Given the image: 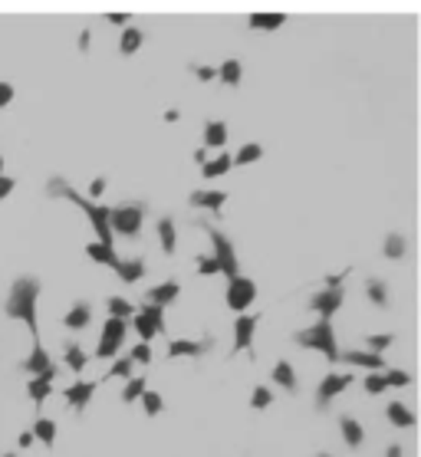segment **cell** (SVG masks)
<instances>
[{"mask_svg":"<svg viewBox=\"0 0 421 457\" xmlns=\"http://www.w3.org/2000/svg\"><path fill=\"white\" fill-rule=\"evenodd\" d=\"M385 457H401V447H399V444H392L389 451H385Z\"/></svg>","mask_w":421,"mask_h":457,"instance_id":"cell-56","label":"cell"},{"mask_svg":"<svg viewBox=\"0 0 421 457\" xmlns=\"http://www.w3.org/2000/svg\"><path fill=\"white\" fill-rule=\"evenodd\" d=\"M139 313H145V316H149V319H151V323H155V326H158V329H162V332H165V309H162V306H151V303H145V306H142V309H139Z\"/></svg>","mask_w":421,"mask_h":457,"instance_id":"cell-42","label":"cell"},{"mask_svg":"<svg viewBox=\"0 0 421 457\" xmlns=\"http://www.w3.org/2000/svg\"><path fill=\"white\" fill-rule=\"evenodd\" d=\"M13 96H17V92H13L11 83H0V109H7L13 102Z\"/></svg>","mask_w":421,"mask_h":457,"instance_id":"cell-48","label":"cell"},{"mask_svg":"<svg viewBox=\"0 0 421 457\" xmlns=\"http://www.w3.org/2000/svg\"><path fill=\"white\" fill-rule=\"evenodd\" d=\"M178 293H181V283L178 280H165V283H158V286H151L149 293H145V300H149L151 306H172L174 300H178Z\"/></svg>","mask_w":421,"mask_h":457,"instance_id":"cell-15","label":"cell"},{"mask_svg":"<svg viewBox=\"0 0 421 457\" xmlns=\"http://www.w3.org/2000/svg\"><path fill=\"white\" fill-rule=\"evenodd\" d=\"M36 444V437H33V431H23L20 437H17V447H20V451H27V447H33Z\"/></svg>","mask_w":421,"mask_h":457,"instance_id":"cell-51","label":"cell"},{"mask_svg":"<svg viewBox=\"0 0 421 457\" xmlns=\"http://www.w3.org/2000/svg\"><path fill=\"white\" fill-rule=\"evenodd\" d=\"M106 309L112 319H125V323H132V316H135V306H132L129 300H122V296H109Z\"/></svg>","mask_w":421,"mask_h":457,"instance_id":"cell-29","label":"cell"},{"mask_svg":"<svg viewBox=\"0 0 421 457\" xmlns=\"http://www.w3.org/2000/svg\"><path fill=\"white\" fill-rule=\"evenodd\" d=\"M195 162L201 164V168H205V164L211 162V158H207V148H198V152H195Z\"/></svg>","mask_w":421,"mask_h":457,"instance_id":"cell-54","label":"cell"},{"mask_svg":"<svg viewBox=\"0 0 421 457\" xmlns=\"http://www.w3.org/2000/svg\"><path fill=\"white\" fill-rule=\"evenodd\" d=\"M132 362H135V365H149V362H151V346H149V342L132 346Z\"/></svg>","mask_w":421,"mask_h":457,"instance_id":"cell-44","label":"cell"},{"mask_svg":"<svg viewBox=\"0 0 421 457\" xmlns=\"http://www.w3.org/2000/svg\"><path fill=\"white\" fill-rule=\"evenodd\" d=\"M142 224H145V204L142 201H125L119 207H109V227L112 234H122V237H139Z\"/></svg>","mask_w":421,"mask_h":457,"instance_id":"cell-4","label":"cell"},{"mask_svg":"<svg viewBox=\"0 0 421 457\" xmlns=\"http://www.w3.org/2000/svg\"><path fill=\"white\" fill-rule=\"evenodd\" d=\"M385 414H389V421L395 428H415V414H411L401 402H389L385 405Z\"/></svg>","mask_w":421,"mask_h":457,"instance_id":"cell-28","label":"cell"},{"mask_svg":"<svg viewBox=\"0 0 421 457\" xmlns=\"http://www.w3.org/2000/svg\"><path fill=\"white\" fill-rule=\"evenodd\" d=\"M188 201H191L195 207H207V211H214L217 214V211L224 207V201H227V191H211V188H207V191H191Z\"/></svg>","mask_w":421,"mask_h":457,"instance_id":"cell-19","label":"cell"},{"mask_svg":"<svg viewBox=\"0 0 421 457\" xmlns=\"http://www.w3.org/2000/svg\"><path fill=\"white\" fill-rule=\"evenodd\" d=\"M385 381H389V388H395V385H408L411 375L408 372H401V369H389L385 372Z\"/></svg>","mask_w":421,"mask_h":457,"instance_id":"cell-46","label":"cell"},{"mask_svg":"<svg viewBox=\"0 0 421 457\" xmlns=\"http://www.w3.org/2000/svg\"><path fill=\"white\" fill-rule=\"evenodd\" d=\"M116 276H119L122 283H139L142 276H145V260H142V257L119 260V267H116Z\"/></svg>","mask_w":421,"mask_h":457,"instance_id":"cell-18","label":"cell"},{"mask_svg":"<svg viewBox=\"0 0 421 457\" xmlns=\"http://www.w3.org/2000/svg\"><path fill=\"white\" fill-rule=\"evenodd\" d=\"M46 195H50V197H66L69 204H76L89 218V224H92V230H96V240H99V244L112 247L116 234H112V227H109V207L106 204H96V201L83 197L73 185H69V181H66V178H60V174H53V178L46 181Z\"/></svg>","mask_w":421,"mask_h":457,"instance_id":"cell-2","label":"cell"},{"mask_svg":"<svg viewBox=\"0 0 421 457\" xmlns=\"http://www.w3.org/2000/svg\"><path fill=\"white\" fill-rule=\"evenodd\" d=\"M20 369L30 375V379H36V375H43V372H50L53 369V359H50V352H46L40 342H33V349H30V356L20 362Z\"/></svg>","mask_w":421,"mask_h":457,"instance_id":"cell-13","label":"cell"},{"mask_svg":"<svg viewBox=\"0 0 421 457\" xmlns=\"http://www.w3.org/2000/svg\"><path fill=\"white\" fill-rule=\"evenodd\" d=\"M230 168H234V158H230V155H217V158H211V162L201 168V174H205V178H221V174H227Z\"/></svg>","mask_w":421,"mask_h":457,"instance_id":"cell-32","label":"cell"},{"mask_svg":"<svg viewBox=\"0 0 421 457\" xmlns=\"http://www.w3.org/2000/svg\"><path fill=\"white\" fill-rule=\"evenodd\" d=\"M158 244L165 253H174V247H178V230H174L172 218H158Z\"/></svg>","mask_w":421,"mask_h":457,"instance_id":"cell-27","label":"cell"},{"mask_svg":"<svg viewBox=\"0 0 421 457\" xmlns=\"http://www.w3.org/2000/svg\"><path fill=\"white\" fill-rule=\"evenodd\" d=\"M89 323H92V306H89L86 300L73 303V309H66V316H63V326H66V329H73V332L86 329Z\"/></svg>","mask_w":421,"mask_h":457,"instance_id":"cell-17","label":"cell"},{"mask_svg":"<svg viewBox=\"0 0 421 457\" xmlns=\"http://www.w3.org/2000/svg\"><path fill=\"white\" fill-rule=\"evenodd\" d=\"M178 119H181V115H178V109H168V112H165V122H178Z\"/></svg>","mask_w":421,"mask_h":457,"instance_id":"cell-55","label":"cell"},{"mask_svg":"<svg viewBox=\"0 0 421 457\" xmlns=\"http://www.w3.org/2000/svg\"><path fill=\"white\" fill-rule=\"evenodd\" d=\"M63 362H66V369L79 375V372H83V369L89 365V356H86V352H83L79 346H76V342H66V349H63Z\"/></svg>","mask_w":421,"mask_h":457,"instance_id":"cell-26","label":"cell"},{"mask_svg":"<svg viewBox=\"0 0 421 457\" xmlns=\"http://www.w3.org/2000/svg\"><path fill=\"white\" fill-rule=\"evenodd\" d=\"M132 356H125V359H116L112 365H109V372H106V379H132Z\"/></svg>","mask_w":421,"mask_h":457,"instance_id":"cell-39","label":"cell"},{"mask_svg":"<svg viewBox=\"0 0 421 457\" xmlns=\"http://www.w3.org/2000/svg\"><path fill=\"white\" fill-rule=\"evenodd\" d=\"M142 408H145V414H149V418H158V414L165 412V398L158 392H151V388H149V392L142 395Z\"/></svg>","mask_w":421,"mask_h":457,"instance_id":"cell-38","label":"cell"},{"mask_svg":"<svg viewBox=\"0 0 421 457\" xmlns=\"http://www.w3.org/2000/svg\"><path fill=\"white\" fill-rule=\"evenodd\" d=\"M191 69H195V76L201 79V83H214V79H217V69H214V66L198 63V66H191Z\"/></svg>","mask_w":421,"mask_h":457,"instance_id":"cell-47","label":"cell"},{"mask_svg":"<svg viewBox=\"0 0 421 457\" xmlns=\"http://www.w3.org/2000/svg\"><path fill=\"white\" fill-rule=\"evenodd\" d=\"M260 316H237L234 319V352H250L254 349V332H257Z\"/></svg>","mask_w":421,"mask_h":457,"instance_id":"cell-11","label":"cell"},{"mask_svg":"<svg viewBox=\"0 0 421 457\" xmlns=\"http://www.w3.org/2000/svg\"><path fill=\"white\" fill-rule=\"evenodd\" d=\"M205 145L207 148H224L227 145V125L224 122H207L205 125Z\"/></svg>","mask_w":421,"mask_h":457,"instance_id":"cell-30","label":"cell"},{"mask_svg":"<svg viewBox=\"0 0 421 457\" xmlns=\"http://www.w3.org/2000/svg\"><path fill=\"white\" fill-rule=\"evenodd\" d=\"M389 388V381H385V372H368L366 375V392L368 395H382Z\"/></svg>","mask_w":421,"mask_h":457,"instance_id":"cell-41","label":"cell"},{"mask_svg":"<svg viewBox=\"0 0 421 457\" xmlns=\"http://www.w3.org/2000/svg\"><path fill=\"white\" fill-rule=\"evenodd\" d=\"M89 43H92V33H89V30H83V33H79V50L86 53V50H89Z\"/></svg>","mask_w":421,"mask_h":457,"instance_id":"cell-52","label":"cell"},{"mask_svg":"<svg viewBox=\"0 0 421 457\" xmlns=\"http://www.w3.org/2000/svg\"><path fill=\"white\" fill-rule=\"evenodd\" d=\"M339 359L349 362V365H359V369H368V372H382V369H385L382 356L368 352V349H349V352H343Z\"/></svg>","mask_w":421,"mask_h":457,"instance_id":"cell-14","label":"cell"},{"mask_svg":"<svg viewBox=\"0 0 421 457\" xmlns=\"http://www.w3.org/2000/svg\"><path fill=\"white\" fill-rule=\"evenodd\" d=\"M198 273H201V276H207V273H221V263L214 260V253H211V257H198Z\"/></svg>","mask_w":421,"mask_h":457,"instance_id":"cell-45","label":"cell"},{"mask_svg":"<svg viewBox=\"0 0 421 457\" xmlns=\"http://www.w3.org/2000/svg\"><path fill=\"white\" fill-rule=\"evenodd\" d=\"M53 379H56V365L50 372H43V375L30 379V385H27V395H30L33 405H43L46 398H50V392H53Z\"/></svg>","mask_w":421,"mask_h":457,"instance_id":"cell-16","label":"cell"},{"mask_svg":"<svg viewBox=\"0 0 421 457\" xmlns=\"http://www.w3.org/2000/svg\"><path fill=\"white\" fill-rule=\"evenodd\" d=\"M205 234L211 237V251H214V260L221 263V273H224L227 280H237L240 270H237V251H234V244H230V237L227 234H221L217 227H211L207 224Z\"/></svg>","mask_w":421,"mask_h":457,"instance_id":"cell-5","label":"cell"},{"mask_svg":"<svg viewBox=\"0 0 421 457\" xmlns=\"http://www.w3.org/2000/svg\"><path fill=\"white\" fill-rule=\"evenodd\" d=\"M273 381L280 385V388H287L290 395H296V388H300V381H296V372H293V365L287 359H280L277 365H273Z\"/></svg>","mask_w":421,"mask_h":457,"instance_id":"cell-20","label":"cell"},{"mask_svg":"<svg viewBox=\"0 0 421 457\" xmlns=\"http://www.w3.org/2000/svg\"><path fill=\"white\" fill-rule=\"evenodd\" d=\"M316 457H333V454H316Z\"/></svg>","mask_w":421,"mask_h":457,"instance_id":"cell-59","label":"cell"},{"mask_svg":"<svg viewBox=\"0 0 421 457\" xmlns=\"http://www.w3.org/2000/svg\"><path fill=\"white\" fill-rule=\"evenodd\" d=\"M263 158V145H257V142H247L244 148H240L237 155H234V164H254V162H260Z\"/></svg>","mask_w":421,"mask_h":457,"instance_id":"cell-36","label":"cell"},{"mask_svg":"<svg viewBox=\"0 0 421 457\" xmlns=\"http://www.w3.org/2000/svg\"><path fill=\"white\" fill-rule=\"evenodd\" d=\"M142 43H145V33H142L139 27H125V30H122V40H119V53L122 56L139 53Z\"/></svg>","mask_w":421,"mask_h":457,"instance_id":"cell-25","label":"cell"},{"mask_svg":"<svg viewBox=\"0 0 421 457\" xmlns=\"http://www.w3.org/2000/svg\"><path fill=\"white\" fill-rule=\"evenodd\" d=\"M40 280L36 276H17L7 293V303H4V313L7 319H17L30 329L33 342H40V319H36V303H40Z\"/></svg>","mask_w":421,"mask_h":457,"instance_id":"cell-1","label":"cell"},{"mask_svg":"<svg viewBox=\"0 0 421 457\" xmlns=\"http://www.w3.org/2000/svg\"><path fill=\"white\" fill-rule=\"evenodd\" d=\"M92 395H96V381H73L63 392V398L73 412H86V405L92 402Z\"/></svg>","mask_w":421,"mask_h":457,"instance_id":"cell-12","label":"cell"},{"mask_svg":"<svg viewBox=\"0 0 421 457\" xmlns=\"http://www.w3.org/2000/svg\"><path fill=\"white\" fill-rule=\"evenodd\" d=\"M254 300H257V283H254V280L237 276V280L227 283V306H230L237 316H244V309H247Z\"/></svg>","mask_w":421,"mask_h":457,"instance_id":"cell-7","label":"cell"},{"mask_svg":"<svg viewBox=\"0 0 421 457\" xmlns=\"http://www.w3.org/2000/svg\"><path fill=\"white\" fill-rule=\"evenodd\" d=\"M0 178H4V155H0Z\"/></svg>","mask_w":421,"mask_h":457,"instance_id":"cell-57","label":"cell"},{"mask_svg":"<svg viewBox=\"0 0 421 457\" xmlns=\"http://www.w3.org/2000/svg\"><path fill=\"white\" fill-rule=\"evenodd\" d=\"M392 342H395V336H389V332H378V336H368V352H382V349H389Z\"/></svg>","mask_w":421,"mask_h":457,"instance_id":"cell-43","label":"cell"},{"mask_svg":"<svg viewBox=\"0 0 421 457\" xmlns=\"http://www.w3.org/2000/svg\"><path fill=\"white\" fill-rule=\"evenodd\" d=\"M270 405H273V392H270V388H263V385H257L254 395H250V408L263 412V408H270Z\"/></svg>","mask_w":421,"mask_h":457,"instance_id":"cell-40","label":"cell"},{"mask_svg":"<svg viewBox=\"0 0 421 457\" xmlns=\"http://www.w3.org/2000/svg\"><path fill=\"white\" fill-rule=\"evenodd\" d=\"M106 20H109V23H116V27H122V23L129 20V13H106Z\"/></svg>","mask_w":421,"mask_h":457,"instance_id":"cell-53","label":"cell"},{"mask_svg":"<svg viewBox=\"0 0 421 457\" xmlns=\"http://www.w3.org/2000/svg\"><path fill=\"white\" fill-rule=\"evenodd\" d=\"M352 385V375L349 372H333V375H326L323 381H319V388H316V408H329V402H333L336 395H343Z\"/></svg>","mask_w":421,"mask_h":457,"instance_id":"cell-8","label":"cell"},{"mask_svg":"<svg viewBox=\"0 0 421 457\" xmlns=\"http://www.w3.org/2000/svg\"><path fill=\"white\" fill-rule=\"evenodd\" d=\"M287 23V13L273 10V13H250V30H280Z\"/></svg>","mask_w":421,"mask_h":457,"instance_id":"cell-23","label":"cell"},{"mask_svg":"<svg viewBox=\"0 0 421 457\" xmlns=\"http://www.w3.org/2000/svg\"><path fill=\"white\" fill-rule=\"evenodd\" d=\"M405 251H408V244H405V237H401V234H389V237H385V244H382V253H385L389 260H401V257H405Z\"/></svg>","mask_w":421,"mask_h":457,"instance_id":"cell-34","label":"cell"},{"mask_svg":"<svg viewBox=\"0 0 421 457\" xmlns=\"http://www.w3.org/2000/svg\"><path fill=\"white\" fill-rule=\"evenodd\" d=\"M13 188H17V178H7V174H4V178H0V201L7 195H13Z\"/></svg>","mask_w":421,"mask_h":457,"instance_id":"cell-49","label":"cell"},{"mask_svg":"<svg viewBox=\"0 0 421 457\" xmlns=\"http://www.w3.org/2000/svg\"><path fill=\"white\" fill-rule=\"evenodd\" d=\"M214 346V339L205 336V339H172L168 342V359H201L207 349Z\"/></svg>","mask_w":421,"mask_h":457,"instance_id":"cell-9","label":"cell"},{"mask_svg":"<svg viewBox=\"0 0 421 457\" xmlns=\"http://www.w3.org/2000/svg\"><path fill=\"white\" fill-rule=\"evenodd\" d=\"M366 296L375 306H385V303H389V286H385V280H368V283H366Z\"/></svg>","mask_w":421,"mask_h":457,"instance_id":"cell-37","label":"cell"},{"mask_svg":"<svg viewBox=\"0 0 421 457\" xmlns=\"http://www.w3.org/2000/svg\"><path fill=\"white\" fill-rule=\"evenodd\" d=\"M343 300H346V290H329V286H326L323 293H316L313 300H310V309L319 313V319H333V316L343 309Z\"/></svg>","mask_w":421,"mask_h":457,"instance_id":"cell-10","label":"cell"},{"mask_svg":"<svg viewBox=\"0 0 421 457\" xmlns=\"http://www.w3.org/2000/svg\"><path fill=\"white\" fill-rule=\"evenodd\" d=\"M125 332H129V323H125V319H112V316H109L106 326H102V336H99L96 359H116V356H119V349H122V342H125Z\"/></svg>","mask_w":421,"mask_h":457,"instance_id":"cell-6","label":"cell"},{"mask_svg":"<svg viewBox=\"0 0 421 457\" xmlns=\"http://www.w3.org/2000/svg\"><path fill=\"white\" fill-rule=\"evenodd\" d=\"M240 76H244V66H240V59H227V63L217 69V79L227 83V86H237Z\"/></svg>","mask_w":421,"mask_h":457,"instance_id":"cell-35","label":"cell"},{"mask_svg":"<svg viewBox=\"0 0 421 457\" xmlns=\"http://www.w3.org/2000/svg\"><path fill=\"white\" fill-rule=\"evenodd\" d=\"M339 431H343V441H346L352 451H356V447L362 444V437H366L362 425H359L356 418H349V414H343V418H339Z\"/></svg>","mask_w":421,"mask_h":457,"instance_id":"cell-22","label":"cell"},{"mask_svg":"<svg viewBox=\"0 0 421 457\" xmlns=\"http://www.w3.org/2000/svg\"><path fill=\"white\" fill-rule=\"evenodd\" d=\"M4 457H17V454H13V451H11V454H4Z\"/></svg>","mask_w":421,"mask_h":457,"instance_id":"cell-58","label":"cell"},{"mask_svg":"<svg viewBox=\"0 0 421 457\" xmlns=\"http://www.w3.org/2000/svg\"><path fill=\"white\" fill-rule=\"evenodd\" d=\"M102 191H106V178H92V185H89V201H92V197H99Z\"/></svg>","mask_w":421,"mask_h":457,"instance_id":"cell-50","label":"cell"},{"mask_svg":"<svg viewBox=\"0 0 421 457\" xmlns=\"http://www.w3.org/2000/svg\"><path fill=\"white\" fill-rule=\"evenodd\" d=\"M296 346L316 349V352H323L329 362H339V346H336V332H333V323H329V319H319V323H313L310 329H300V332H296Z\"/></svg>","mask_w":421,"mask_h":457,"instance_id":"cell-3","label":"cell"},{"mask_svg":"<svg viewBox=\"0 0 421 457\" xmlns=\"http://www.w3.org/2000/svg\"><path fill=\"white\" fill-rule=\"evenodd\" d=\"M132 326H135V332L142 336V342H151V339H155L158 332H162V329L155 326V323H151V319H149L145 313H135V316H132Z\"/></svg>","mask_w":421,"mask_h":457,"instance_id":"cell-33","label":"cell"},{"mask_svg":"<svg viewBox=\"0 0 421 457\" xmlns=\"http://www.w3.org/2000/svg\"><path fill=\"white\" fill-rule=\"evenodd\" d=\"M30 431H33V437H36L43 447H53L56 444V421H53V418H36Z\"/></svg>","mask_w":421,"mask_h":457,"instance_id":"cell-24","label":"cell"},{"mask_svg":"<svg viewBox=\"0 0 421 457\" xmlns=\"http://www.w3.org/2000/svg\"><path fill=\"white\" fill-rule=\"evenodd\" d=\"M86 257H92V260L102 263V267H112V270H116L122 260V257H116V247H106V244H99V240H92L86 247Z\"/></svg>","mask_w":421,"mask_h":457,"instance_id":"cell-21","label":"cell"},{"mask_svg":"<svg viewBox=\"0 0 421 457\" xmlns=\"http://www.w3.org/2000/svg\"><path fill=\"white\" fill-rule=\"evenodd\" d=\"M149 392V381H145V375H135V379L125 381V388H122V402L132 405V402H142V395Z\"/></svg>","mask_w":421,"mask_h":457,"instance_id":"cell-31","label":"cell"}]
</instances>
